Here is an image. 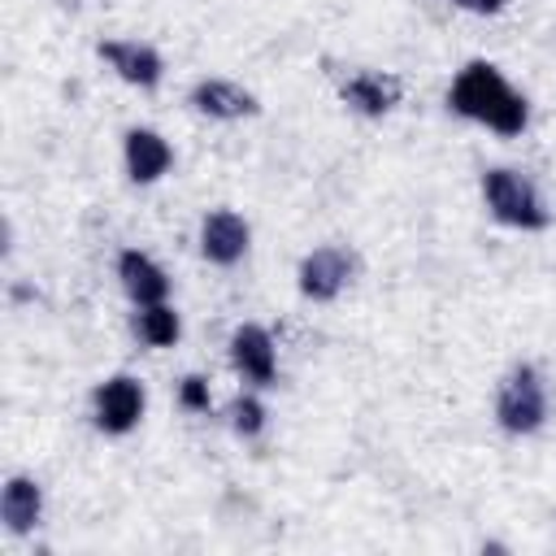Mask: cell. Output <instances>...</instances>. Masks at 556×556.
I'll return each instance as SVG.
<instances>
[{"instance_id": "9a60e30c", "label": "cell", "mask_w": 556, "mask_h": 556, "mask_svg": "<svg viewBox=\"0 0 556 556\" xmlns=\"http://www.w3.org/2000/svg\"><path fill=\"white\" fill-rule=\"evenodd\" d=\"M226 421H230V430H235L239 439H256V434L265 430V404H261L256 395H239V400L230 404Z\"/></svg>"}, {"instance_id": "3957f363", "label": "cell", "mask_w": 556, "mask_h": 556, "mask_svg": "<svg viewBox=\"0 0 556 556\" xmlns=\"http://www.w3.org/2000/svg\"><path fill=\"white\" fill-rule=\"evenodd\" d=\"M495 421L504 434H534L547 421V382L534 365H513L495 387Z\"/></svg>"}, {"instance_id": "8fae6325", "label": "cell", "mask_w": 556, "mask_h": 556, "mask_svg": "<svg viewBox=\"0 0 556 556\" xmlns=\"http://www.w3.org/2000/svg\"><path fill=\"white\" fill-rule=\"evenodd\" d=\"M187 104L200 117H213V122H243V117L261 113V100L243 83H230V78H200L187 91Z\"/></svg>"}, {"instance_id": "8992f818", "label": "cell", "mask_w": 556, "mask_h": 556, "mask_svg": "<svg viewBox=\"0 0 556 556\" xmlns=\"http://www.w3.org/2000/svg\"><path fill=\"white\" fill-rule=\"evenodd\" d=\"M226 348H230V365L243 382H252V387H274L278 382V348H274V334L261 321L235 326Z\"/></svg>"}, {"instance_id": "4fadbf2b", "label": "cell", "mask_w": 556, "mask_h": 556, "mask_svg": "<svg viewBox=\"0 0 556 556\" xmlns=\"http://www.w3.org/2000/svg\"><path fill=\"white\" fill-rule=\"evenodd\" d=\"M0 521L9 534H30L43 521V486L30 473H13L0 491Z\"/></svg>"}, {"instance_id": "5b68a950", "label": "cell", "mask_w": 556, "mask_h": 556, "mask_svg": "<svg viewBox=\"0 0 556 556\" xmlns=\"http://www.w3.org/2000/svg\"><path fill=\"white\" fill-rule=\"evenodd\" d=\"M352 274H356V256H352L343 243H321V248L304 252V261H300V269H295V287H300L304 300L330 304V300H339V291L352 282Z\"/></svg>"}, {"instance_id": "9c48e42d", "label": "cell", "mask_w": 556, "mask_h": 556, "mask_svg": "<svg viewBox=\"0 0 556 556\" xmlns=\"http://www.w3.org/2000/svg\"><path fill=\"white\" fill-rule=\"evenodd\" d=\"M248 248H252V226L235 208L204 213V222H200V256L208 265L230 269V265H239L248 256Z\"/></svg>"}, {"instance_id": "7c38bea8", "label": "cell", "mask_w": 556, "mask_h": 556, "mask_svg": "<svg viewBox=\"0 0 556 556\" xmlns=\"http://www.w3.org/2000/svg\"><path fill=\"white\" fill-rule=\"evenodd\" d=\"M117 282H122V291H126V300L135 308L169 300V274L139 248H122L117 252Z\"/></svg>"}, {"instance_id": "52a82bcc", "label": "cell", "mask_w": 556, "mask_h": 556, "mask_svg": "<svg viewBox=\"0 0 556 556\" xmlns=\"http://www.w3.org/2000/svg\"><path fill=\"white\" fill-rule=\"evenodd\" d=\"M339 100L361 117H387L404 100V78L391 70H352L339 78Z\"/></svg>"}, {"instance_id": "5bb4252c", "label": "cell", "mask_w": 556, "mask_h": 556, "mask_svg": "<svg viewBox=\"0 0 556 556\" xmlns=\"http://www.w3.org/2000/svg\"><path fill=\"white\" fill-rule=\"evenodd\" d=\"M135 334H139L148 348H174L178 334H182V321H178V313L169 308V300L143 304V308L135 313Z\"/></svg>"}, {"instance_id": "277c9868", "label": "cell", "mask_w": 556, "mask_h": 556, "mask_svg": "<svg viewBox=\"0 0 556 556\" xmlns=\"http://www.w3.org/2000/svg\"><path fill=\"white\" fill-rule=\"evenodd\" d=\"M143 408H148V391L130 374H113L91 391V421L100 434H113V439L130 434L143 421Z\"/></svg>"}, {"instance_id": "ba28073f", "label": "cell", "mask_w": 556, "mask_h": 556, "mask_svg": "<svg viewBox=\"0 0 556 556\" xmlns=\"http://www.w3.org/2000/svg\"><path fill=\"white\" fill-rule=\"evenodd\" d=\"M96 56H100L122 83H130V87H139V91H152V87H161V78H165L161 52H156L152 43H139V39H100V43H96Z\"/></svg>"}, {"instance_id": "2e32d148", "label": "cell", "mask_w": 556, "mask_h": 556, "mask_svg": "<svg viewBox=\"0 0 556 556\" xmlns=\"http://www.w3.org/2000/svg\"><path fill=\"white\" fill-rule=\"evenodd\" d=\"M178 404H182L187 413H208V408H213L208 378H204V374H187V378L178 382Z\"/></svg>"}, {"instance_id": "30bf717a", "label": "cell", "mask_w": 556, "mask_h": 556, "mask_svg": "<svg viewBox=\"0 0 556 556\" xmlns=\"http://www.w3.org/2000/svg\"><path fill=\"white\" fill-rule=\"evenodd\" d=\"M122 161H126V178H130V182L152 187V182H161V178L169 174L174 148H169V139H165L161 130H152V126H130V130L122 135Z\"/></svg>"}, {"instance_id": "7a4b0ae2", "label": "cell", "mask_w": 556, "mask_h": 556, "mask_svg": "<svg viewBox=\"0 0 556 556\" xmlns=\"http://www.w3.org/2000/svg\"><path fill=\"white\" fill-rule=\"evenodd\" d=\"M482 204L500 226H513V230H547L552 222L539 187L508 165H491L482 174Z\"/></svg>"}, {"instance_id": "e0dca14e", "label": "cell", "mask_w": 556, "mask_h": 556, "mask_svg": "<svg viewBox=\"0 0 556 556\" xmlns=\"http://www.w3.org/2000/svg\"><path fill=\"white\" fill-rule=\"evenodd\" d=\"M456 9H469V13H500L508 0H452Z\"/></svg>"}, {"instance_id": "6da1fadb", "label": "cell", "mask_w": 556, "mask_h": 556, "mask_svg": "<svg viewBox=\"0 0 556 556\" xmlns=\"http://www.w3.org/2000/svg\"><path fill=\"white\" fill-rule=\"evenodd\" d=\"M447 109L465 122H478V126L504 135V139H513L530 126L526 96L491 61H469L465 70H456L452 91H447Z\"/></svg>"}]
</instances>
